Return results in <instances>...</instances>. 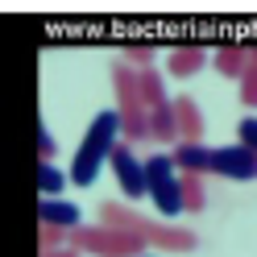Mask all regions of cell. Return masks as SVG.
I'll return each instance as SVG.
<instances>
[{
  "label": "cell",
  "instance_id": "cell-1",
  "mask_svg": "<svg viewBox=\"0 0 257 257\" xmlns=\"http://www.w3.org/2000/svg\"><path fill=\"white\" fill-rule=\"evenodd\" d=\"M174 162L183 174H220V179L232 183H253L257 179V154L236 146H179L174 150Z\"/></svg>",
  "mask_w": 257,
  "mask_h": 257
},
{
  "label": "cell",
  "instance_id": "cell-2",
  "mask_svg": "<svg viewBox=\"0 0 257 257\" xmlns=\"http://www.w3.org/2000/svg\"><path fill=\"white\" fill-rule=\"evenodd\" d=\"M120 137H124V133H120V112H116V108H104L100 116L87 124V133H83V141H79V150H75L71 183L91 187V183H95V174H100V166L112 162V154H116Z\"/></svg>",
  "mask_w": 257,
  "mask_h": 257
},
{
  "label": "cell",
  "instance_id": "cell-3",
  "mask_svg": "<svg viewBox=\"0 0 257 257\" xmlns=\"http://www.w3.org/2000/svg\"><path fill=\"white\" fill-rule=\"evenodd\" d=\"M100 224H112V228H128L137 232L146 245H158L166 253H191L195 249V232L191 228H179V224H162V220H150L133 212L124 203H100Z\"/></svg>",
  "mask_w": 257,
  "mask_h": 257
},
{
  "label": "cell",
  "instance_id": "cell-4",
  "mask_svg": "<svg viewBox=\"0 0 257 257\" xmlns=\"http://www.w3.org/2000/svg\"><path fill=\"white\" fill-rule=\"evenodd\" d=\"M112 91H116V112H120L124 146L150 137V112H146V100H141V71L128 67L124 58L112 62Z\"/></svg>",
  "mask_w": 257,
  "mask_h": 257
},
{
  "label": "cell",
  "instance_id": "cell-5",
  "mask_svg": "<svg viewBox=\"0 0 257 257\" xmlns=\"http://www.w3.org/2000/svg\"><path fill=\"white\" fill-rule=\"evenodd\" d=\"M71 245L91 257H146V249H150L137 232L112 228V224H83V228L71 232Z\"/></svg>",
  "mask_w": 257,
  "mask_h": 257
},
{
  "label": "cell",
  "instance_id": "cell-6",
  "mask_svg": "<svg viewBox=\"0 0 257 257\" xmlns=\"http://www.w3.org/2000/svg\"><path fill=\"white\" fill-rule=\"evenodd\" d=\"M146 179H150V199L158 207V216H179L187 212V199H183V170L174 162V154H154L146 158Z\"/></svg>",
  "mask_w": 257,
  "mask_h": 257
},
{
  "label": "cell",
  "instance_id": "cell-7",
  "mask_svg": "<svg viewBox=\"0 0 257 257\" xmlns=\"http://www.w3.org/2000/svg\"><path fill=\"white\" fill-rule=\"evenodd\" d=\"M112 174H116V183L124 191V199H146L150 195V179H146V162L133 154V146H116L112 154Z\"/></svg>",
  "mask_w": 257,
  "mask_h": 257
},
{
  "label": "cell",
  "instance_id": "cell-8",
  "mask_svg": "<svg viewBox=\"0 0 257 257\" xmlns=\"http://www.w3.org/2000/svg\"><path fill=\"white\" fill-rule=\"evenodd\" d=\"M174 116H179V146H203V112L191 95L174 100Z\"/></svg>",
  "mask_w": 257,
  "mask_h": 257
},
{
  "label": "cell",
  "instance_id": "cell-9",
  "mask_svg": "<svg viewBox=\"0 0 257 257\" xmlns=\"http://www.w3.org/2000/svg\"><path fill=\"white\" fill-rule=\"evenodd\" d=\"M38 220H42V228H83V220H79V207L67 203V199H42L38 203Z\"/></svg>",
  "mask_w": 257,
  "mask_h": 257
},
{
  "label": "cell",
  "instance_id": "cell-10",
  "mask_svg": "<svg viewBox=\"0 0 257 257\" xmlns=\"http://www.w3.org/2000/svg\"><path fill=\"white\" fill-rule=\"evenodd\" d=\"M207 62H212V54H207L203 46H179V50L166 54V71L179 75V79H191V75H199Z\"/></svg>",
  "mask_w": 257,
  "mask_h": 257
},
{
  "label": "cell",
  "instance_id": "cell-11",
  "mask_svg": "<svg viewBox=\"0 0 257 257\" xmlns=\"http://www.w3.org/2000/svg\"><path fill=\"white\" fill-rule=\"evenodd\" d=\"M212 67H216L220 75H228V79H245V71H249V50H245V46H224V50L212 54Z\"/></svg>",
  "mask_w": 257,
  "mask_h": 257
},
{
  "label": "cell",
  "instance_id": "cell-12",
  "mask_svg": "<svg viewBox=\"0 0 257 257\" xmlns=\"http://www.w3.org/2000/svg\"><path fill=\"white\" fill-rule=\"evenodd\" d=\"M141 100H146V112H158V108H166V104H170V95H166V79L158 75L154 67H150V71H141Z\"/></svg>",
  "mask_w": 257,
  "mask_h": 257
},
{
  "label": "cell",
  "instance_id": "cell-13",
  "mask_svg": "<svg viewBox=\"0 0 257 257\" xmlns=\"http://www.w3.org/2000/svg\"><path fill=\"white\" fill-rule=\"evenodd\" d=\"M150 137L154 141H179V116H174V100L166 108L150 112Z\"/></svg>",
  "mask_w": 257,
  "mask_h": 257
},
{
  "label": "cell",
  "instance_id": "cell-14",
  "mask_svg": "<svg viewBox=\"0 0 257 257\" xmlns=\"http://www.w3.org/2000/svg\"><path fill=\"white\" fill-rule=\"evenodd\" d=\"M67 183H71V174H62L58 166H50V162H42V166H38V187H42V199H58Z\"/></svg>",
  "mask_w": 257,
  "mask_h": 257
},
{
  "label": "cell",
  "instance_id": "cell-15",
  "mask_svg": "<svg viewBox=\"0 0 257 257\" xmlns=\"http://www.w3.org/2000/svg\"><path fill=\"white\" fill-rule=\"evenodd\" d=\"M183 199H187V212H203L207 203V187L199 174H183Z\"/></svg>",
  "mask_w": 257,
  "mask_h": 257
},
{
  "label": "cell",
  "instance_id": "cell-16",
  "mask_svg": "<svg viewBox=\"0 0 257 257\" xmlns=\"http://www.w3.org/2000/svg\"><path fill=\"white\" fill-rule=\"evenodd\" d=\"M67 240H71V232H67V228H42V253H54V249H71Z\"/></svg>",
  "mask_w": 257,
  "mask_h": 257
},
{
  "label": "cell",
  "instance_id": "cell-17",
  "mask_svg": "<svg viewBox=\"0 0 257 257\" xmlns=\"http://www.w3.org/2000/svg\"><path fill=\"white\" fill-rule=\"evenodd\" d=\"M240 104H245V108H257V67H253V62H249L245 79H240Z\"/></svg>",
  "mask_w": 257,
  "mask_h": 257
},
{
  "label": "cell",
  "instance_id": "cell-18",
  "mask_svg": "<svg viewBox=\"0 0 257 257\" xmlns=\"http://www.w3.org/2000/svg\"><path fill=\"white\" fill-rule=\"evenodd\" d=\"M236 137H240V146H245V150H253V154H257V116H240Z\"/></svg>",
  "mask_w": 257,
  "mask_h": 257
},
{
  "label": "cell",
  "instance_id": "cell-19",
  "mask_svg": "<svg viewBox=\"0 0 257 257\" xmlns=\"http://www.w3.org/2000/svg\"><path fill=\"white\" fill-rule=\"evenodd\" d=\"M38 150H42V162H50V154L58 150V141H54L50 128H46V120H42V128H38Z\"/></svg>",
  "mask_w": 257,
  "mask_h": 257
},
{
  "label": "cell",
  "instance_id": "cell-20",
  "mask_svg": "<svg viewBox=\"0 0 257 257\" xmlns=\"http://www.w3.org/2000/svg\"><path fill=\"white\" fill-rule=\"evenodd\" d=\"M42 257H79V249L71 245V249H54V253H42Z\"/></svg>",
  "mask_w": 257,
  "mask_h": 257
},
{
  "label": "cell",
  "instance_id": "cell-21",
  "mask_svg": "<svg viewBox=\"0 0 257 257\" xmlns=\"http://www.w3.org/2000/svg\"><path fill=\"white\" fill-rule=\"evenodd\" d=\"M249 62H253V67H257V50H249Z\"/></svg>",
  "mask_w": 257,
  "mask_h": 257
},
{
  "label": "cell",
  "instance_id": "cell-22",
  "mask_svg": "<svg viewBox=\"0 0 257 257\" xmlns=\"http://www.w3.org/2000/svg\"><path fill=\"white\" fill-rule=\"evenodd\" d=\"M146 257H154V253H146Z\"/></svg>",
  "mask_w": 257,
  "mask_h": 257
}]
</instances>
